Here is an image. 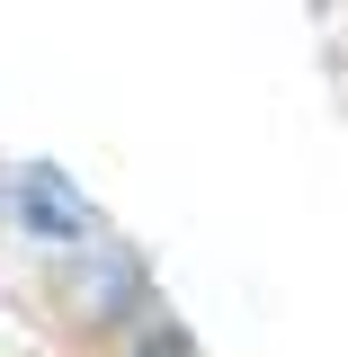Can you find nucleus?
<instances>
[{
  "mask_svg": "<svg viewBox=\"0 0 348 357\" xmlns=\"http://www.w3.org/2000/svg\"><path fill=\"white\" fill-rule=\"evenodd\" d=\"M134 357H197V349H188V331H143Z\"/></svg>",
  "mask_w": 348,
  "mask_h": 357,
  "instance_id": "obj_1",
  "label": "nucleus"
}]
</instances>
